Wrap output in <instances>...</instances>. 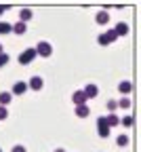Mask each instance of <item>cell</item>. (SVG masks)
Returning <instances> with one entry per match:
<instances>
[{
    "mask_svg": "<svg viewBox=\"0 0 141 152\" xmlns=\"http://www.w3.org/2000/svg\"><path fill=\"white\" fill-rule=\"evenodd\" d=\"M34 51H36V55H40V57H51L53 47H51V42H47V40H40L38 47H36Z\"/></svg>",
    "mask_w": 141,
    "mask_h": 152,
    "instance_id": "1",
    "label": "cell"
},
{
    "mask_svg": "<svg viewBox=\"0 0 141 152\" xmlns=\"http://www.w3.org/2000/svg\"><path fill=\"white\" fill-rule=\"evenodd\" d=\"M116 38H118V36H116V32H114V30H108L105 34H99L97 42L101 45V47H108V45H112V42L116 40Z\"/></svg>",
    "mask_w": 141,
    "mask_h": 152,
    "instance_id": "2",
    "label": "cell"
},
{
    "mask_svg": "<svg viewBox=\"0 0 141 152\" xmlns=\"http://www.w3.org/2000/svg\"><path fill=\"white\" fill-rule=\"evenodd\" d=\"M34 59H36V51H34V49H25L21 55L17 57V61L21 64V66H28V64H32Z\"/></svg>",
    "mask_w": 141,
    "mask_h": 152,
    "instance_id": "3",
    "label": "cell"
},
{
    "mask_svg": "<svg viewBox=\"0 0 141 152\" xmlns=\"http://www.w3.org/2000/svg\"><path fill=\"white\" fill-rule=\"evenodd\" d=\"M97 131H99V137H108L110 135V125H108L105 116H99L97 118Z\"/></svg>",
    "mask_w": 141,
    "mask_h": 152,
    "instance_id": "4",
    "label": "cell"
},
{
    "mask_svg": "<svg viewBox=\"0 0 141 152\" xmlns=\"http://www.w3.org/2000/svg\"><path fill=\"white\" fill-rule=\"evenodd\" d=\"M42 87H44V80L40 78V76H32L30 83H28V89H34V91H40Z\"/></svg>",
    "mask_w": 141,
    "mask_h": 152,
    "instance_id": "5",
    "label": "cell"
},
{
    "mask_svg": "<svg viewBox=\"0 0 141 152\" xmlns=\"http://www.w3.org/2000/svg\"><path fill=\"white\" fill-rule=\"evenodd\" d=\"M82 93H84V97H86V102H89V99L97 97V93H99V89H97V85H86V87L82 89Z\"/></svg>",
    "mask_w": 141,
    "mask_h": 152,
    "instance_id": "6",
    "label": "cell"
},
{
    "mask_svg": "<svg viewBox=\"0 0 141 152\" xmlns=\"http://www.w3.org/2000/svg\"><path fill=\"white\" fill-rule=\"evenodd\" d=\"M25 91H28V83L19 80V83H15V85H13V91H11V95H23Z\"/></svg>",
    "mask_w": 141,
    "mask_h": 152,
    "instance_id": "7",
    "label": "cell"
},
{
    "mask_svg": "<svg viewBox=\"0 0 141 152\" xmlns=\"http://www.w3.org/2000/svg\"><path fill=\"white\" fill-rule=\"evenodd\" d=\"M72 102H74V106H84V104H86V97H84V93H82V91H74Z\"/></svg>",
    "mask_w": 141,
    "mask_h": 152,
    "instance_id": "8",
    "label": "cell"
},
{
    "mask_svg": "<svg viewBox=\"0 0 141 152\" xmlns=\"http://www.w3.org/2000/svg\"><path fill=\"white\" fill-rule=\"evenodd\" d=\"M114 32H116V36H118V38H120V36H126V34H129V26H126L124 21H120V23L114 28Z\"/></svg>",
    "mask_w": 141,
    "mask_h": 152,
    "instance_id": "9",
    "label": "cell"
},
{
    "mask_svg": "<svg viewBox=\"0 0 141 152\" xmlns=\"http://www.w3.org/2000/svg\"><path fill=\"white\" fill-rule=\"evenodd\" d=\"M108 21H110V13H108V11H99V13H97V23H99V26H105Z\"/></svg>",
    "mask_w": 141,
    "mask_h": 152,
    "instance_id": "10",
    "label": "cell"
},
{
    "mask_svg": "<svg viewBox=\"0 0 141 152\" xmlns=\"http://www.w3.org/2000/svg\"><path fill=\"white\" fill-rule=\"evenodd\" d=\"M91 114V110H89V106L84 104V106H76V116H80V118H86Z\"/></svg>",
    "mask_w": 141,
    "mask_h": 152,
    "instance_id": "11",
    "label": "cell"
},
{
    "mask_svg": "<svg viewBox=\"0 0 141 152\" xmlns=\"http://www.w3.org/2000/svg\"><path fill=\"white\" fill-rule=\"evenodd\" d=\"M11 99H13V95H11V91H2V93H0V106H9L11 104Z\"/></svg>",
    "mask_w": 141,
    "mask_h": 152,
    "instance_id": "12",
    "label": "cell"
},
{
    "mask_svg": "<svg viewBox=\"0 0 141 152\" xmlns=\"http://www.w3.org/2000/svg\"><path fill=\"white\" fill-rule=\"evenodd\" d=\"M131 89H133V85H131L129 80H122V83H120V85H118V91H120V93H122V95H126V93H131Z\"/></svg>",
    "mask_w": 141,
    "mask_h": 152,
    "instance_id": "13",
    "label": "cell"
},
{
    "mask_svg": "<svg viewBox=\"0 0 141 152\" xmlns=\"http://www.w3.org/2000/svg\"><path fill=\"white\" fill-rule=\"evenodd\" d=\"M30 19H32V11L30 9H21V13H19V21H30Z\"/></svg>",
    "mask_w": 141,
    "mask_h": 152,
    "instance_id": "14",
    "label": "cell"
},
{
    "mask_svg": "<svg viewBox=\"0 0 141 152\" xmlns=\"http://www.w3.org/2000/svg\"><path fill=\"white\" fill-rule=\"evenodd\" d=\"M105 121H108L110 129H112V127H116V125H120V118L116 116V114H108V116H105Z\"/></svg>",
    "mask_w": 141,
    "mask_h": 152,
    "instance_id": "15",
    "label": "cell"
},
{
    "mask_svg": "<svg viewBox=\"0 0 141 152\" xmlns=\"http://www.w3.org/2000/svg\"><path fill=\"white\" fill-rule=\"evenodd\" d=\"M25 30H28V28H25L23 21H17V23L13 26V32H15V34H25Z\"/></svg>",
    "mask_w": 141,
    "mask_h": 152,
    "instance_id": "16",
    "label": "cell"
},
{
    "mask_svg": "<svg viewBox=\"0 0 141 152\" xmlns=\"http://www.w3.org/2000/svg\"><path fill=\"white\" fill-rule=\"evenodd\" d=\"M9 32H13V26L9 21H0V34H9Z\"/></svg>",
    "mask_w": 141,
    "mask_h": 152,
    "instance_id": "17",
    "label": "cell"
},
{
    "mask_svg": "<svg viewBox=\"0 0 141 152\" xmlns=\"http://www.w3.org/2000/svg\"><path fill=\"white\" fill-rule=\"evenodd\" d=\"M118 104V108H122V110H126V108H131V99L126 97V95H124V97L122 99H120V102H116Z\"/></svg>",
    "mask_w": 141,
    "mask_h": 152,
    "instance_id": "18",
    "label": "cell"
},
{
    "mask_svg": "<svg viewBox=\"0 0 141 152\" xmlns=\"http://www.w3.org/2000/svg\"><path fill=\"white\" fill-rule=\"evenodd\" d=\"M120 125L122 127H133V116H122L120 118Z\"/></svg>",
    "mask_w": 141,
    "mask_h": 152,
    "instance_id": "19",
    "label": "cell"
},
{
    "mask_svg": "<svg viewBox=\"0 0 141 152\" xmlns=\"http://www.w3.org/2000/svg\"><path fill=\"white\" fill-rule=\"evenodd\" d=\"M116 144H118V146H126V144H129V135H124V133H122V135H118Z\"/></svg>",
    "mask_w": 141,
    "mask_h": 152,
    "instance_id": "20",
    "label": "cell"
},
{
    "mask_svg": "<svg viewBox=\"0 0 141 152\" xmlns=\"http://www.w3.org/2000/svg\"><path fill=\"white\" fill-rule=\"evenodd\" d=\"M9 61H11L9 53H2V55H0V68H2V66H9Z\"/></svg>",
    "mask_w": 141,
    "mask_h": 152,
    "instance_id": "21",
    "label": "cell"
},
{
    "mask_svg": "<svg viewBox=\"0 0 141 152\" xmlns=\"http://www.w3.org/2000/svg\"><path fill=\"white\" fill-rule=\"evenodd\" d=\"M118 108V104H116V99H108V110H110V114H114V110Z\"/></svg>",
    "mask_w": 141,
    "mask_h": 152,
    "instance_id": "22",
    "label": "cell"
},
{
    "mask_svg": "<svg viewBox=\"0 0 141 152\" xmlns=\"http://www.w3.org/2000/svg\"><path fill=\"white\" fill-rule=\"evenodd\" d=\"M4 118H9V110L4 106H0V121H4Z\"/></svg>",
    "mask_w": 141,
    "mask_h": 152,
    "instance_id": "23",
    "label": "cell"
},
{
    "mask_svg": "<svg viewBox=\"0 0 141 152\" xmlns=\"http://www.w3.org/2000/svg\"><path fill=\"white\" fill-rule=\"evenodd\" d=\"M11 152H28V150H25V146L17 144V146H13V150H11Z\"/></svg>",
    "mask_w": 141,
    "mask_h": 152,
    "instance_id": "24",
    "label": "cell"
},
{
    "mask_svg": "<svg viewBox=\"0 0 141 152\" xmlns=\"http://www.w3.org/2000/svg\"><path fill=\"white\" fill-rule=\"evenodd\" d=\"M4 11H7V7H0V15H2Z\"/></svg>",
    "mask_w": 141,
    "mask_h": 152,
    "instance_id": "25",
    "label": "cell"
},
{
    "mask_svg": "<svg viewBox=\"0 0 141 152\" xmlns=\"http://www.w3.org/2000/svg\"><path fill=\"white\" fill-rule=\"evenodd\" d=\"M55 152H65V150H63V148H57V150H55Z\"/></svg>",
    "mask_w": 141,
    "mask_h": 152,
    "instance_id": "26",
    "label": "cell"
},
{
    "mask_svg": "<svg viewBox=\"0 0 141 152\" xmlns=\"http://www.w3.org/2000/svg\"><path fill=\"white\" fill-rule=\"evenodd\" d=\"M2 53H4V51H2V45H0V55H2Z\"/></svg>",
    "mask_w": 141,
    "mask_h": 152,
    "instance_id": "27",
    "label": "cell"
},
{
    "mask_svg": "<svg viewBox=\"0 0 141 152\" xmlns=\"http://www.w3.org/2000/svg\"><path fill=\"white\" fill-rule=\"evenodd\" d=\"M0 152H2V150H0Z\"/></svg>",
    "mask_w": 141,
    "mask_h": 152,
    "instance_id": "28",
    "label": "cell"
}]
</instances>
